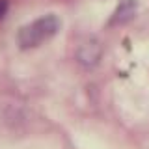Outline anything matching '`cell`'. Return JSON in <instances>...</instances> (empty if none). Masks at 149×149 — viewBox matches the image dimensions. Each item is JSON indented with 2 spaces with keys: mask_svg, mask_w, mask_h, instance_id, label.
Here are the masks:
<instances>
[{
  "mask_svg": "<svg viewBox=\"0 0 149 149\" xmlns=\"http://www.w3.org/2000/svg\"><path fill=\"white\" fill-rule=\"evenodd\" d=\"M8 13V0H0V21L6 17Z\"/></svg>",
  "mask_w": 149,
  "mask_h": 149,
  "instance_id": "4",
  "label": "cell"
},
{
  "mask_svg": "<svg viewBox=\"0 0 149 149\" xmlns=\"http://www.w3.org/2000/svg\"><path fill=\"white\" fill-rule=\"evenodd\" d=\"M136 0H123V2L118 6L114 13V19H112V24H118V22H127L129 19L134 17L136 13Z\"/></svg>",
  "mask_w": 149,
  "mask_h": 149,
  "instance_id": "3",
  "label": "cell"
},
{
  "mask_svg": "<svg viewBox=\"0 0 149 149\" xmlns=\"http://www.w3.org/2000/svg\"><path fill=\"white\" fill-rule=\"evenodd\" d=\"M60 28V21L56 15H43L36 21L28 22L19 30L17 43L21 49H36L49 41Z\"/></svg>",
  "mask_w": 149,
  "mask_h": 149,
  "instance_id": "1",
  "label": "cell"
},
{
  "mask_svg": "<svg viewBox=\"0 0 149 149\" xmlns=\"http://www.w3.org/2000/svg\"><path fill=\"white\" fill-rule=\"evenodd\" d=\"M102 56V47L95 37H88V39L80 41V45L77 47V60L78 63H82L84 67H93L99 63Z\"/></svg>",
  "mask_w": 149,
  "mask_h": 149,
  "instance_id": "2",
  "label": "cell"
}]
</instances>
